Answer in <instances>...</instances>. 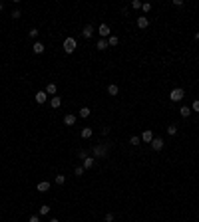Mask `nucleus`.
<instances>
[{"instance_id":"1","label":"nucleus","mask_w":199,"mask_h":222,"mask_svg":"<svg viewBox=\"0 0 199 222\" xmlns=\"http://www.w3.org/2000/svg\"><path fill=\"white\" fill-rule=\"evenodd\" d=\"M185 97V91L181 89V87H175V89H171V93H169V99L173 101V103H177V101H181Z\"/></svg>"},{"instance_id":"2","label":"nucleus","mask_w":199,"mask_h":222,"mask_svg":"<svg viewBox=\"0 0 199 222\" xmlns=\"http://www.w3.org/2000/svg\"><path fill=\"white\" fill-rule=\"evenodd\" d=\"M92 151H94V159L96 157H100V159H106V157H108V147L106 145H96Z\"/></svg>"},{"instance_id":"3","label":"nucleus","mask_w":199,"mask_h":222,"mask_svg":"<svg viewBox=\"0 0 199 222\" xmlns=\"http://www.w3.org/2000/svg\"><path fill=\"white\" fill-rule=\"evenodd\" d=\"M62 48H64V52H66V54H72L74 50H76V40H74V38H66L64 44H62Z\"/></svg>"},{"instance_id":"4","label":"nucleus","mask_w":199,"mask_h":222,"mask_svg":"<svg viewBox=\"0 0 199 222\" xmlns=\"http://www.w3.org/2000/svg\"><path fill=\"white\" fill-rule=\"evenodd\" d=\"M152 147H153V151H161V149H163V139H159V137H153V141H152Z\"/></svg>"},{"instance_id":"5","label":"nucleus","mask_w":199,"mask_h":222,"mask_svg":"<svg viewBox=\"0 0 199 222\" xmlns=\"http://www.w3.org/2000/svg\"><path fill=\"white\" fill-rule=\"evenodd\" d=\"M139 139H142L143 143H152V141H153V133L149 131V129H147V131H143V133H142V137H139Z\"/></svg>"},{"instance_id":"6","label":"nucleus","mask_w":199,"mask_h":222,"mask_svg":"<svg viewBox=\"0 0 199 222\" xmlns=\"http://www.w3.org/2000/svg\"><path fill=\"white\" fill-rule=\"evenodd\" d=\"M46 99H48V93L46 91H38V93H36V103H46Z\"/></svg>"},{"instance_id":"7","label":"nucleus","mask_w":199,"mask_h":222,"mask_svg":"<svg viewBox=\"0 0 199 222\" xmlns=\"http://www.w3.org/2000/svg\"><path fill=\"white\" fill-rule=\"evenodd\" d=\"M46 48H44V44L42 42H34V46H32V52L34 54H42Z\"/></svg>"},{"instance_id":"8","label":"nucleus","mask_w":199,"mask_h":222,"mask_svg":"<svg viewBox=\"0 0 199 222\" xmlns=\"http://www.w3.org/2000/svg\"><path fill=\"white\" fill-rule=\"evenodd\" d=\"M147 26H149L147 16H139V18H138V28H147Z\"/></svg>"},{"instance_id":"9","label":"nucleus","mask_w":199,"mask_h":222,"mask_svg":"<svg viewBox=\"0 0 199 222\" xmlns=\"http://www.w3.org/2000/svg\"><path fill=\"white\" fill-rule=\"evenodd\" d=\"M44 91H46L48 95H52V97H54V95H56V91H58V87H56V83H48Z\"/></svg>"},{"instance_id":"10","label":"nucleus","mask_w":199,"mask_h":222,"mask_svg":"<svg viewBox=\"0 0 199 222\" xmlns=\"http://www.w3.org/2000/svg\"><path fill=\"white\" fill-rule=\"evenodd\" d=\"M92 34H94V28H92L90 24H88V26H84V32H82V36H84V38H92Z\"/></svg>"},{"instance_id":"11","label":"nucleus","mask_w":199,"mask_h":222,"mask_svg":"<svg viewBox=\"0 0 199 222\" xmlns=\"http://www.w3.org/2000/svg\"><path fill=\"white\" fill-rule=\"evenodd\" d=\"M94 163H96L94 157H86V159H84V169H92V167H94Z\"/></svg>"},{"instance_id":"12","label":"nucleus","mask_w":199,"mask_h":222,"mask_svg":"<svg viewBox=\"0 0 199 222\" xmlns=\"http://www.w3.org/2000/svg\"><path fill=\"white\" fill-rule=\"evenodd\" d=\"M92 133H94V131H92V127H84L80 135H82V139H90V137H92Z\"/></svg>"},{"instance_id":"13","label":"nucleus","mask_w":199,"mask_h":222,"mask_svg":"<svg viewBox=\"0 0 199 222\" xmlns=\"http://www.w3.org/2000/svg\"><path fill=\"white\" fill-rule=\"evenodd\" d=\"M100 36H108L109 38V26L108 24H102V26H100Z\"/></svg>"},{"instance_id":"14","label":"nucleus","mask_w":199,"mask_h":222,"mask_svg":"<svg viewBox=\"0 0 199 222\" xmlns=\"http://www.w3.org/2000/svg\"><path fill=\"white\" fill-rule=\"evenodd\" d=\"M36 189H38L40 192H46V190L50 189V183H48V180H42V183H40L38 186H36Z\"/></svg>"},{"instance_id":"15","label":"nucleus","mask_w":199,"mask_h":222,"mask_svg":"<svg viewBox=\"0 0 199 222\" xmlns=\"http://www.w3.org/2000/svg\"><path fill=\"white\" fill-rule=\"evenodd\" d=\"M64 123H66V125H74V123H76V115H70V113H68L66 117H64Z\"/></svg>"},{"instance_id":"16","label":"nucleus","mask_w":199,"mask_h":222,"mask_svg":"<svg viewBox=\"0 0 199 222\" xmlns=\"http://www.w3.org/2000/svg\"><path fill=\"white\" fill-rule=\"evenodd\" d=\"M108 93H109V95H118V93H119V87H118V85H114V83H112V85L108 87Z\"/></svg>"},{"instance_id":"17","label":"nucleus","mask_w":199,"mask_h":222,"mask_svg":"<svg viewBox=\"0 0 199 222\" xmlns=\"http://www.w3.org/2000/svg\"><path fill=\"white\" fill-rule=\"evenodd\" d=\"M179 113H181V117H189V115H191V107H185V105H183V107L179 109Z\"/></svg>"},{"instance_id":"18","label":"nucleus","mask_w":199,"mask_h":222,"mask_svg":"<svg viewBox=\"0 0 199 222\" xmlns=\"http://www.w3.org/2000/svg\"><path fill=\"white\" fill-rule=\"evenodd\" d=\"M60 105H62V99L58 97V95H54V97H52V107H54V109H58Z\"/></svg>"},{"instance_id":"19","label":"nucleus","mask_w":199,"mask_h":222,"mask_svg":"<svg viewBox=\"0 0 199 222\" xmlns=\"http://www.w3.org/2000/svg\"><path fill=\"white\" fill-rule=\"evenodd\" d=\"M80 117H82V119L90 117V107H82V109H80Z\"/></svg>"},{"instance_id":"20","label":"nucleus","mask_w":199,"mask_h":222,"mask_svg":"<svg viewBox=\"0 0 199 222\" xmlns=\"http://www.w3.org/2000/svg\"><path fill=\"white\" fill-rule=\"evenodd\" d=\"M118 42H119L118 36H109L108 38V46H118Z\"/></svg>"},{"instance_id":"21","label":"nucleus","mask_w":199,"mask_h":222,"mask_svg":"<svg viewBox=\"0 0 199 222\" xmlns=\"http://www.w3.org/2000/svg\"><path fill=\"white\" fill-rule=\"evenodd\" d=\"M108 48V40H98V50H106Z\"/></svg>"},{"instance_id":"22","label":"nucleus","mask_w":199,"mask_h":222,"mask_svg":"<svg viewBox=\"0 0 199 222\" xmlns=\"http://www.w3.org/2000/svg\"><path fill=\"white\" fill-rule=\"evenodd\" d=\"M66 183V177L64 175H56V184H64Z\"/></svg>"},{"instance_id":"23","label":"nucleus","mask_w":199,"mask_h":222,"mask_svg":"<svg viewBox=\"0 0 199 222\" xmlns=\"http://www.w3.org/2000/svg\"><path fill=\"white\" fill-rule=\"evenodd\" d=\"M84 167H76V170H74V175H76V177H82V175H84Z\"/></svg>"},{"instance_id":"24","label":"nucleus","mask_w":199,"mask_h":222,"mask_svg":"<svg viewBox=\"0 0 199 222\" xmlns=\"http://www.w3.org/2000/svg\"><path fill=\"white\" fill-rule=\"evenodd\" d=\"M167 133H169V135H175V133H177V125H169V127H167Z\"/></svg>"},{"instance_id":"25","label":"nucleus","mask_w":199,"mask_h":222,"mask_svg":"<svg viewBox=\"0 0 199 222\" xmlns=\"http://www.w3.org/2000/svg\"><path fill=\"white\" fill-rule=\"evenodd\" d=\"M191 111L199 113V99H195V101H193V105H191Z\"/></svg>"},{"instance_id":"26","label":"nucleus","mask_w":199,"mask_h":222,"mask_svg":"<svg viewBox=\"0 0 199 222\" xmlns=\"http://www.w3.org/2000/svg\"><path fill=\"white\" fill-rule=\"evenodd\" d=\"M38 30H36V28H32V30H30V32H28V36H30V38H38Z\"/></svg>"},{"instance_id":"27","label":"nucleus","mask_w":199,"mask_h":222,"mask_svg":"<svg viewBox=\"0 0 199 222\" xmlns=\"http://www.w3.org/2000/svg\"><path fill=\"white\" fill-rule=\"evenodd\" d=\"M48 212H50V206H46V204L40 206V214H48Z\"/></svg>"},{"instance_id":"28","label":"nucleus","mask_w":199,"mask_h":222,"mask_svg":"<svg viewBox=\"0 0 199 222\" xmlns=\"http://www.w3.org/2000/svg\"><path fill=\"white\" fill-rule=\"evenodd\" d=\"M132 8H135V10L142 8V2H139V0H133V2H132Z\"/></svg>"},{"instance_id":"29","label":"nucleus","mask_w":199,"mask_h":222,"mask_svg":"<svg viewBox=\"0 0 199 222\" xmlns=\"http://www.w3.org/2000/svg\"><path fill=\"white\" fill-rule=\"evenodd\" d=\"M142 8H143V12H149V10H152V4L145 2V4H142Z\"/></svg>"},{"instance_id":"30","label":"nucleus","mask_w":199,"mask_h":222,"mask_svg":"<svg viewBox=\"0 0 199 222\" xmlns=\"http://www.w3.org/2000/svg\"><path fill=\"white\" fill-rule=\"evenodd\" d=\"M139 141H142L139 137H132V139H129V143H132V145H139Z\"/></svg>"},{"instance_id":"31","label":"nucleus","mask_w":199,"mask_h":222,"mask_svg":"<svg viewBox=\"0 0 199 222\" xmlns=\"http://www.w3.org/2000/svg\"><path fill=\"white\" fill-rule=\"evenodd\" d=\"M112 220H114V214L108 212V214H106V222H112Z\"/></svg>"},{"instance_id":"32","label":"nucleus","mask_w":199,"mask_h":222,"mask_svg":"<svg viewBox=\"0 0 199 222\" xmlns=\"http://www.w3.org/2000/svg\"><path fill=\"white\" fill-rule=\"evenodd\" d=\"M12 18H14V20L20 18V10H14V12H12Z\"/></svg>"},{"instance_id":"33","label":"nucleus","mask_w":199,"mask_h":222,"mask_svg":"<svg viewBox=\"0 0 199 222\" xmlns=\"http://www.w3.org/2000/svg\"><path fill=\"white\" fill-rule=\"evenodd\" d=\"M28 222H40V218L36 216V214H34V216H30V218H28Z\"/></svg>"},{"instance_id":"34","label":"nucleus","mask_w":199,"mask_h":222,"mask_svg":"<svg viewBox=\"0 0 199 222\" xmlns=\"http://www.w3.org/2000/svg\"><path fill=\"white\" fill-rule=\"evenodd\" d=\"M173 6H183V0H173Z\"/></svg>"},{"instance_id":"35","label":"nucleus","mask_w":199,"mask_h":222,"mask_svg":"<svg viewBox=\"0 0 199 222\" xmlns=\"http://www.w3.org/2000/svg\"><path fill=\"white\" fill-rule=\"evenodd\" d=\"M195 40H197V42H199V32H195Z\"/></svg>"},{"instance_id":"36","label":"nucleus","mask_w":199,"mask_h":222,"mask_svg":"<svg viewBox=\"0 0 199 222\" xmlns=\"http://www.w3.org/2000/svg\"><path fill=\"white\" fill-rule=\"evenodd\" d=\"M2 8H4V4H2V2H0V12H2Z\"/></svg>"},{"instance_id":"37","label":"nucleus","mask_w":199,"mask_h":222,"mask_svg":"<svg viewBox=\"0 0 199 222\" xmlns=\"http://www.w3.org/2000/svg\"><path fill=\"white\" fill-rule=\"evenodd\" d=\"M50 222H60V220H56V218H52V220H50Z\"/></svg>"}]
</instances>
